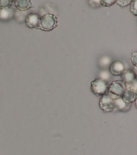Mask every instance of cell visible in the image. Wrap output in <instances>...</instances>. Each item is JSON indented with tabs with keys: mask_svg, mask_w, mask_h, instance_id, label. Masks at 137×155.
Segmentation results:
<instances>
[{
	"mask_svg": "<svg viewBox=\"0 0 137 155\" xmlns=\"http://www.w3.org/2000/svg\"><path fill=\"white\" fill-rule=\"evenodd\" d=\"M121 97L125 102L131 104L136 99V92L133 90L126 88Z\"/></svg>",
	"mask_w": 137,
	"mask_h": 155,
	"instance_id": "obj_9",
	"label": "cell"
},
{
	"mask_svg": "<svg viewBox=\"0 0 137 155\" xmlns=\"http://www.w3.org/2000/svg\"><path fill=\"white\" fill-rule=\"evenodd\" d=\"M132 0H116V3L120 7H126L129 6Z\"/></svg>",
	"mask_w": 137,
	"mask_h": 155,
	"instance_id": "obj_17",
	"label": "cell"
},
{
	"mask_svg": "<svg viewBox=\"0 0 137 155\" xmlns=\"http://www.w3.org/2000/svg\"><path fill=\"white\" fill-rule=\"evenodd\" d=\"M126 89V84L121 80L112 82L108 86L107 93L112 98L121 97Z\"/></svg>",
	"mask_w": 137,
	"mask_h": 155,
	"instance_id": "obj_2",
	"label": "cell"
},
{
	"mask_svg": "<svg viewBox=\"0 0 137 155\" xmlns=\"http://www.w3.org/2000/svg\"><path fill=\"white\" fill-rule=\"evenodd\" d=\"M99 105L104 112H111L114 110V99L106 93L100 97Z\"/></svg>",
	"mask_w": 137,
	"mask_h": 155,
	"instance_id": "obj_5",
	"label": "cell"
},
{
	"mask_svg": "<svg viewBox=\"0 0 137 155\" xmlns=\"http://www.w3.org/2000/svg\"><path fill=\"white\" fill-rule=\"evenodd\" d=\"M109 69V71L111 75L118 76H121L123 74L126 70V67L122 61L116 60L110 64Z\"/></svg>",
	"mask_w": 137,
	"mask_h": 155,
	"instance_id": "obj_6",
	"label": "cell"
},
{
	"mask_svg": "<svg viewBox=\"0 0 137 155\" xmlns=\"http://www.w3.org/2000/svg\"><path fill=\"white\" fill-rule=\"evenodd\" d=\"M13 2V0H0V8H10Z\"/></svg>",
	"mask_w": 137,
	"mask_h": 155,
	"instance_id": "obj_13",
	"label": "cell"
},
{
	"mask_svg": "<svg viewBox=\"0 0 137 155\" xmlns=\"http://www.w3.org/2000/svg\"><path fill=\"white\" fill-rule=\"evenodd\" d=\"M99 64H100V66L103 68L109 66L110 64H111L110 63V58L108 56H104L100 59Z\"/></svg>",
	"mask_w": 137,
	"mask_h": 155,
	"instance_id": "obj_12",
	"label": "cell"
},
{
	"mask_svg": "<svg viewBox=\"0 0 137 155\" xmlns=\"http://www.w3.org/2000/svg\"><path fill=\"white\" fill-rule=\"evenodd\" d=\"M130 104L125 102L121 97L114 99V110L126 111L130 108Z\"/></svg>",
	"mask_w": 137,
	"mask_h": 155,
	"instance_id": "obj_10",
	"label": "cell"
},
{
	"mask_svg": "<svg viewBox=\"0 0 137 155\" xmlns=\"http://www.w3.org/2000/svg\"><path fill=\"white\" fill-rule=\"evenodd\" d=\"M130 60L132 64L135 67H136L137 65V51H136L132 53V56L130 57Z\"/></svg>",
	"mask_w": 137,
	"mask_h": 155,
	"instance_id": "obj_19",
	"label": "cell"
},
{
	"mask_svg": "<svg viewBox=\"0 0 137 155\" xmlns=\"http://www.w3.org/2000/svg\"><path fill=\"white\" fill-rule=\"evenodd\" d=\"M40 16L36 13L28 14L25 20L26 25L30 28H37L39 24Z\"/></svg>",
	"mask_w": 137,
	"mask_h": 155,
	"instance_id": "obj_7",
	"label": "cell"
},
{
	"mask_svg": "<svg viewBox=\"0 0 137 155\" xmlns=\"http://www.w3.org/2000/svg\"><path fill=\"white\" fill-rule=\"evenodd\" d=\"M130 5V11L131 13L136 16L137 15V0H132Z\"/></svg>",
	"mask_w": 137,
	"mask_h": 155,
	"instance_id": "obj_15",
	"label": "cell"
},
{
	"mask_svg": "<svg viewBox=\"0 0 137 155\" xmlns=\"http://www.w3.org/2000/svg\"><path fill=\"white\" fill-rule=\"evenodd\" d=\"M13 1H14V0H13Z\"/></svg>",
	"mask_w": 137,
	"mask_h": 155,
	"instance_id": "obj_20",
	"label": "cell"
},
{
	"mask_svg": "<svg viewBox=\"0 0 137 155\" xmlns=\"http://www.w3.org/2000/svg\"><path fill=\"white\" fill-rule=\"evenodd\" d=\"M57 22L56 16L51 13H46L40 17L39 24L37 28L45 31H50L57 27Z\"/></svg>",
	"mask_w": 137,
	"mask_h": 155,
	"instance_id": "obj_1",
	"label": "cell"
},
{
	"mask_svg": "<svg viewBox=\"0 0 137 155\" xmlns=\"http://www.w3.org/2000/svg\"><path fill=\"white\" fill-rule=\"evenodd\" d=\"M108 82L102 79L97 78L91 82V89L97 96H102L107 92Z\"/></svg>",
	"mask_w": 137,
	"mask_h": 155,
	"instance_id": "obj_3",
	"label": "cell"
},
{
	"mask_svg": "<svg viewBox=\"0 0 137 155\" xmlns=\"http://www.w3.org/2000/svg\"><path fill=\"white\" fill-rule=\"evenodd\" d=\"M15 7L21 11H27L33 7L31 0H14Z\"/></svg>",
	"mask_w": 137,
	"mask_h": 155,
	"instance_id": "obj_8",
	"label": "cell"
},
{
	"mask_svg": "<svg viewBox=\"0 0 137 155\" xmlns=\"http://www.w3.org/2000/svg\"><path fill=\"white\" fill-rule=\"evenodd\" d=\"M14 16V11L12 8H0V19L2 21H8L11 19Z\"/></svg>",
	"mask_w": 137,
	"mask_h": 155,
	"instance_id": "obj_11",
	"label": "cell"
},
{
	"mask_svg": "<svg viewBox=\"0 0 137 155\" xmlns=\"http://www.w3.org/2000/svg\"><path fill=\"white\" fill-rule=\"evenodd\" d=\"M121 79L126 84V88L136 91V88H134V85H136V76L133 70L130 69L125 70L121 75Z\"/></svg>",
	"mask_w": 137,
	"mask_h": 155,
	"instance_id": "obj_4",
	"label": "cell"
},
{
	"mask_svg": "<svg viewBox=\"0 0 137 155\" xmlns=\"http://www.w3.org/2000/svg\"><path fill=\"white\" fill-rule=\"evenodd\" d=\"M88 4L91 7L94 8H99L102 6L100 0H88Z\"/></svg>",
	"mask_w": 137,
	"mask_h": 155,
	"instance_id": "obj_16",
	"label": "cell"
},
{
	"mask_svg": "<svg viewBox=\"0 0 137 155\" xmlns=\"http://www.w3.org/2000/svg\"><path fill=\"white\" fill-rule=\"evenodd\" d=\"M100 77L99 78L102 79L106 81H108L110 79V75L111 74L109 71L107 70H103L100 72Z\"/></svg>",
	"mask_w": 137,
	"mask_h": 155,
	"instance_id": "obj_14",
	"label": "cell"
},
{
	"mask_svg": "<svg viewBox=\"0 0 137 155\" xmlns=\"http://www.w3.org/2000/svg\"><path fill=\"white\" fill-rule=\"evenodd\" d=\"M101 5L105 7H110L116 3V0H100Z\"/></svg>",
	"mask_w": 137,
	"mask_h": 155,
	"instance_id": "obj_18",
	"label": "cell"
}]
</instances>
